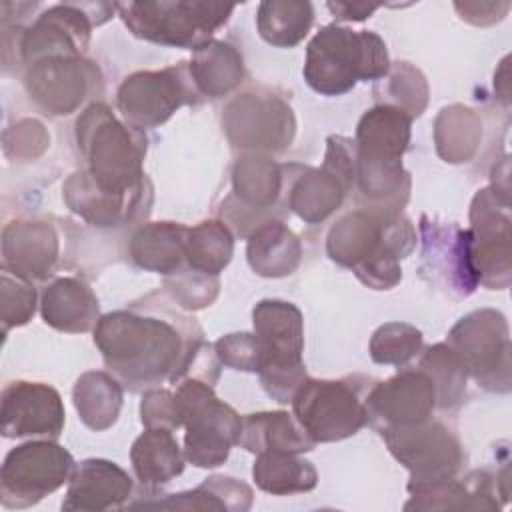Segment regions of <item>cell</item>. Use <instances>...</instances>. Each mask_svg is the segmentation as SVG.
<instances>
[{
    "mask_svg": "<svg viewBox=\"0 0 512 512\" xmlns=\"http://www.w3.org/2000/svg\"><path fill=\"white\" fill-rule=\"evenodd\" d=\"M198 322L152 292L130 306L104 314L94 328V344L104 364L128 390L178 384L206 344Z\"/></svg>",
    "mask_w": 512,
    "mask_h": 512,
    "instance_id": "6da1fadb",
    "label": "cell"
},
{
    "mask_svg": "<svg viewBox=\"0 0 512 512\" xmlns=\"http://www.w3.org/2000/svg\"><path fill=\"white\" fill-rule=\"evenodd\" d=\"M416 246V230L400 212L358 208L338 220L326 242L328 256L360 282L386 290L400 282V260Z\"/></svg>",
    "mask_w": 512,
    "mask_h": 512,
    "instance_id": "7a4b0ae2",
    "label": "cell"
},
{
    "mask_svg": "<svg viewBox=\"0 0 512 512\" xmlns=\"http://www.w3.org/2000/svg\"><path fill=\"white\" fill-rule=\"evenodd\" d=\"M76 142L88 162V176L108 194H132L148 184L142 162L146 136L122 124L102 102H92L76 122Z\"/></svg>",
    "mask_w": 512,
    "mask_h": 512,
    "instance_id": "3957f363",
    "label": "cell"
},
{
    "mask_svg": "<svg viewBox=\"0 0 512 512\" xmlns=\"http://www.w3.org/2000/svg\"><path fill=\"white\" fill-rule=\"evenodd\" d=\"M390 72L384 40L372 30L324 26L306 48L304 80L324 96H340L364 80H380Z\"/></svg>",
    "mask_w": 512,
    "mask_h": 512,
    "instance_id": "277c9868",
    "label": "cell"
},
{
    "mask_svg": "<svg viewBox=\"0 0 512 512\" xmlns=\"http://www.w3.org/2000/svg\"><path fill=\"white\" fill-rule=\"evenodd\" d=\"M254 336L260 348V380L264 390L280 404H288L308 378L302 360V312L284 300H262L252 310Z\"/></svg>",
    "mask_w": 512,
    "mask_h": 512,
    "instance_id": "5b68a950",
    "label": "cell"
},
{
    "mask_svg": "<svg viewBox=\"0 0 512 512\" xmlns=\"http://www.w3.org/2000/svg\"><path fill=\"white\" fill-rule=\"evenodd\" d=\"M184 434V456L198 468L224 464L240 440L242 418L226 402L218 400L212 384L200 378H184L174 390Z\"/></svg>",
    "mask_w": 512,
    "mask_h": 512,
    "instance_id": "8992f818",
    "label": "cell"
},
{
    "mask_svg": "<svg viewBox=\"0 0 512 512\" xmlns=\"http://www.w3.org/2000/svg\"><path fill=\"white\" fill-rule=\"evenodd\" d=\"M374 382L360 374L340 380L306 378L290 400L294 418L316 444L354 436L368 424L366 396Z\"/></svg>",
    "mask_w": 512,
    "mask_h": 512,
    "instance_id": "52a82bcc",
    "label": "cell"
},
{
    "mask_svg": "<svg viewBox=\"0 0 512 512\" xmlns=\"http://www.w3.org/2000/svg\"><path fill=\"white\" fill-rule=\"evenodd\" d=\"M116 10L126 28L148 42L198 50L234 12L232 4L220 2H118Z\"/></svg>",
    "mask_w": 512,
    "mask_h": 512,
    "instance_id": "ba28073f",
    "label": "cell"
},
{
    "mask_svg": "<svg viewBox=\"0 0 512 512\" xmlns=\"http://www.w3.org/2000/svg\"><path fill=\"white\" fill-rule=\"evenodd\" d=\"M394 458L410 470L408 492L420 494L456 478L464 452L458 436L442 420H426L404 428L380 430Z\"/></svg>",
    "mask_w": 512,
    "mask_h": 512,
    "instance_id": "9c48e42d",
    "label": "cell"
},
{
    "mask_svg": "<svg viewBox=\"0 0 512 512\" xmlns=\"http://www.w3.org/2000/svg\"><path fill=\"white\" fill-rule=\"evenodd\" d=\"M74 466L72 454L52 440H34L12 448L0 470L2 506H34L68 482Z\"/></svg>",
    "mask_w": 512,
    "mask_h": 512,
    "instance_id": "30bf717a",
    "label": "cell"
},
{
    "mask_svg": "<svg viewBox=\"0 0 512 512\" xmlns=\"http://www.w3.org/2000/svg\"><path fill=\"white\" fill-rule=\"evenodd\" d=\"M446 344L480 386L492 392L510 390V338L500 312L484 308L460 318Z\"/></svg>",
    "mask_w": 512,
    "mask_h": 512,
    "instance_id": "8fae6325",
    "label": "cell"
},
{
    "mask_svg": "<svg viewBox=\"0 0 512 512\" xmlns=\"http://www.w3.org/2000/svg\"><path fill=\"white\" fill-rule=\"evenodd\" d=\"M198 96L190 66L180 62L164 70L128 76L118 88L116 104L130 126L144 130L166 122L180 106L198 102Z\"/></svg>",
    "mask_w": 512,
    "mask_h": 512,
    "instance_id": "7c38bea8",
    "label": "cell"
},
{
    "mask_svg": "<svg viewBox=\"0 0 512 512\" xmlns=\"http://www.w3.org/2000/svg\"><path fill=\"white\" fill-rule=\"evenodd\" d=\"M470 256L478 282L502 290L510 284L508 198L492 188L478 190L470 208Z\"/></svg>",
    "mask_w": 512,
    "mask_h": 512,
    "instance_id": "4fadbf2b",
    "label": "cell"
},
{
    "mask_svg": "<svg viewBox=\"0 0 512 512\" xmlns=\"http://www.w3.org/2000/svg\"><path fill=\"white\" fill-rule=\"evenodd\" d=\"M90 4H56L18 34V60L26 68L46 58H80L90 42L96 20Z\"/></svg>",
    "mask_w": 512,
    "mask_h": 512,
    "instance_id": "5bb4252c",
    "label": "cell"
},
{
    "mask_svg": "<svg viewBox=\"0 0 512 512\" xmlns=\"http://www.w3.org/2000/svg\"><path fill=\"white\" fill-rule=\"evenodd\" d=\"M436 406L434 382L422 368H406L386 382H374L366 396L368 422L378 432L426 422Z\"/></svg>",
    "mask_w": 512,
    "mask_h": 512,
    "instance_id": "9a60e30c",
    "label": "cell"
},
{
    "mask_svg": "<svg viewBox=\"0 0 512 512\" xmlns=\"http://www.w3.org/2000/svg\"><path fill=\"white\" fill-rule=\"evenodd\" d=\"M298 164H276L266 156H244L234 166V192L236 210H224L236 230L240 224H256V214H274L282 204V196L290 194L292 182L306 170L294 172Z\"/></svg>",
    "mask_w": 512,
    "mask_h": 512,
    "instance_id": "2e32d148",
    "label": "cell"
},
{
    "mask_svg": "<svg viewBox=\"0 0 512 512\" xmlns=\"http://www.w3.org/2000/svg\"><path fill=\"white\" fill-rule=\"evenodd\" d=\"M64 416L62 398L48 384L14 380L2 390L0 426L4 438H58L64 428Z\"/></svg>",
    "mask_w": 512,
    "mask_h": 512,
    "instance_id": "e0dca14e",
    "label": "cell"
},
{
    "mask_svg": "<svg viewBox=\"0 0 512 512\" xmlns=\"http://www.w3.org/2000/svg\"><path fill=\"white\" fill-rule=\"evenodd\" d=\"M230 142L240 148L282 150L294 134L292 110L276 96L244 94L236 98L224 116Z\"/></svg>",
    "mask_w": 512,
    "mask_h": 512,
    "instance_id": "ac0fdd59",
    "label": "cell"
},
{
    "mask_svg": "<svg viewBox=\"0 0 512 512\" xmlns=\"http://www.w3.org/2000/svg\"><path fill=\"white\" fill-rule=\"evenodd\" d=\"M100 84V72L80 58H46L26 72V90L46 114H70Z\"/></svg>",
    "mask_w": 512,
    "mask_h": 512,
    "instance_id": "d6986e66",
    "label": "cell"
},
{
    "mask_svg": "<svg viewBox=\"0 0 512 512\" xmlns=\"http://www.w3.org/2000/svg\"><path fill=\"white\" fill-rule=\"evenodd\" d=\"M420 230L424 270L450 294H472L480 282L470 256V230H462L452 222H428L426 216L420 222Z\"/></svg>",
    "mask_w": 512,
    "mask_h": 512,
    "instance_id": "ffe728a7",
    "label": "cell"
},
{
    "mask_svg": "<svg viewBox=\"0 0 512 512\" xmlns=\"http://www.w3.org/2000/svg\"><path fill=\"white\" fill-rule=\"evenodd\" d=\"M64 200L94 226H122L148 214L152 190L150 184H146L132 194H108L100 190L82 168L66 180Z\"/></svg>",
    "mask_w": 512,
    "mask_h": 512,
    "instance_id": "44dd1931",
    "label": "cell"
},
{
    "mask_svg": "<svg viewBox=\"0 0 512 512\" xmlns=\"http://www.w3.org/2000/svg\"><path fill=\"white\" fill-rule=\"evenodd\" d=\"M132 478L116 462L88 458L74 466L62 510H108L120 508L132 496Z\"/></svg>",
    "mask_w": 512,
    "mask_h": 512,
    "instance_id": "7402d4cb",
    "label": "cell"
},
{
    "mask_svg": "<svg viewBox=\"0 0 512 512\" xmlns=\"http://www.w3.org/2000/svg\"><path fill=\"white\" fill-rule=\"evenodd\" d=\"M58 252V234L46 222H10L2 232V270L20 278L50 276Z\"/></svg>",
    "mask_w": 512,
    "mask_h": 512,
    "instance_id": "603a6c76",
    "label": "cell"
},
{
    "mask_svg": "<svg viewBox=\"0 0 512 512\" xmlns=\"http://www.w3.org/2000/svg\"><path fill=\"white\" fill-rule=\"evenodd\" d=\"M412 116L394 104L370 108L358 122L356 158L362 162L400 164L410 142Z\"/></svg>",
    "mask_w": 512,
    "mask_h": 512,
    "instance_id": "cb8c5ba5",
    "label": "cell"
},
{
    "mask_svg": "<svg viewBox=\"0 0 512 512\" xmlns=\"http://www.w3.org/2000/svg\"><path fill=\"white\" fill-rule=\"evenodd\" d=\"M40 312L60 332H88L100 320L98 298L78 278H56L42 294Z\"/></svg>",
    "mask_w": 512,
    "mask_h": 512,
    "instance_id": "d4e9b609",
    "label": "cell"
},
{
    "mask_svg": "<svg viewBox=\"0 0 512 512\" xmlns=\"http://www.w3.org/2000/svg\"><path fill=\"white\" fill-rule=\"evenodd\" d=\"M238 444L248 452H310L316 442L302 430V426L288 412H256L242 418V432Z\"/></svg>",
    "mask_w": 512,
    "mask_h": 512,
    "instance_id": "484cf974",
    "label": "cell"
},
{
    "mask_svg": "<svg viewBox=\"0 0 512 512\" xmlns=\"http://www.w3.org/2000/svg\"><path fill=\"white\" fill-rule=\"evenodd\" d=\"M186 234L188 228L178 222L140 226L130 240V256L144 270L172 276L186 266Z\"/></svg>",
    "mask_w": 512,
    "mask_h": 512,
    "instance_id": "4316f807",
    "label": "cell"
},
{
    "mask_svg": "<svg viewBox=\"0 0 512 512\" xmlns=\"http://www.w3.org/2000/svg\"><path fill=\"white\" fill-rule=\"evenodd\" d=\"M136 478L146 486L166 484L184 470V452L168 428H146L130 450Z\"/></svg>",
    "mask_w": 512,
    "mask_h": 512,
    "instance_id": "83f0119b",
    "label": "cell"
},
{
    "mask_svg": "<svg viewBox=\"0 0 512 512\" xmlns=\"http://www.w3.org/2000/svg\"><path fill=\"white\" fill-rule=\"evenodd\" d=\"M494 478L486 472H470L464 478H452L434 488H428L420 494H412V500L404 506L406 510H446V508H464V510H494L496 502Z\"/></svg>",
    "mask_w": 512,
    "mask_h": 512,
    "instance_id": "f1b7e54d",
    "label": "cell"
},
{
    "mask_svg": "<svg viewBox=\"0 0 512 512\" xmlns=\"http://www.w3.org/2000/svg\"><path fill=\"white\" fill-rule=\"evenodd\" d=\"M300 240L280 220H266L248 238V262L260 276H286L300 264Z\"/></svg>",
    "mask_w": 512,
    "mask_h": 512,
    "instance_id": "f546056e",
    "label": "cell"
},
{
    "mask_svg": "<svg viewBox=\"0 0 512 512\" xmlns=\"http://www.w3.org/2000/svg\"><path fill=\"white\" fill-rule=\"evenodd\" d=\"M188 66L200 94L210 98L224 96L238 82H242L244 76L240 52L220 40H210L194 50V58L188 62Z\"/></svg>",
    "mask_w": 512,
    "mask_h": 512,
    "instance_id": "4dcf8cb0",
    "label": "cell"
},
{
    "mask_svg": "<svg viewBox=\"0 0 512 512\" xmlns=\"http://www.w3.org/2000/svg\"><path fill=\"white\" fill-rule=\"evenodd\" d=\"M138 506L182 508V510H248L252 490L248 484L230 476H210L200 486L180 494H168L164 500L142 502Z\"/></svg>",
    "mask_w": 512,
    "mask_h": 512,
    "instance_id": "1f68e13d",
    "label": "cell"
},
{
    "mask_svg": "<svg viewBox=\"0 0 512 512\" xmlns=\"http://www.w3.org/2000/svg\"><path fill=\"white\" fill-rule=\"evenodd\" d=\"M74 406L82 422L100 432L110 428L122 406L120 380L110 372H86L76 380Z\"/></svg>",
    "mask_w": 512,
    "mask_h": 512,
    "instance_id": "d6a6232c",
    "label": "cell"
},
{
    "mask_svg": "<svg viewBox=\"0 0 512 512\" xmlns=\"http://www.w3.org/2000/svg\"><path fill=\"white\" fill-rule=\"evenodd\" d=\"M252 476L256 486L274 496L308 492L318 484V472L312 462L300 454L262 452L256 456Z\"/></svg>",
    "mask_w": 512,
    "mask_h": 512,
    "instance_id": "836d02e7",
    "label": "cell"
},
{
    "mask_svg": "<svg viewBox=\"0 0 512 512\" xmlns=\"http://www.w3.org/2000/svg\"><path fill=\"white\" fill-rule=\"evenodd\" d=\"M312 22V4L302 0H266L256 12L260 36L278 48L296 46L308 34Z\"/></svg>",
    "mask_w": 512,
    "mask_h": 512,
    "instance_id": "e575fe53",
    "label": "cell"
},
{
    "mask_svg": "<svg viewBox=\"0 0 512 512\" xmlns=\"http://www.w3.org/2000/svg\"><path fill=\"white\" fill-rule=\"evenodd\" d=\"M232 250L234 238L226 224L206 220L194 228H188L184 246L188 268L208 276H218L220 270L230 262Z\"/></svg>",
    "mask_w": 512,
    "mask_h": 512,
    "instance_id": "d590c367",
    "label": "cell"
},
{
    "mask_svg": "<svg viewBox=\"0 0 512 512\" xmlns=\"http://www.w3.org/2000/svg\"><path fill=\"white\" fill-rule=\"evenodd\" d=\"M418 368L432 378L438 408H454L464 400L468 372L448 344L430 346L422 354Z\"/></svg>",
    "mask_w": 512,
    "mask_h": 512,
    "instance_id": "8d00e7d4",
    "label": "cell"
},
{
    "mask_svg": "<svg viewBox=\"0 0 512 512\" xmlns=\"http://www.w3.org/2000/svg\"><path fill=\"white\" fill-rule=\"evenodd\" d=\"M422 348V332L404 322L380 326L370 340V356L378 364L404 366Z\"/></svg>",
    "mask_w": 512,
    "mask_h": 512,
    "instance_id": "74e56055",
    "label": "cell"
},
{
    "mask_svg": "<svg viewBox=\"0 0 512 512\" xmlns=\"http://www.w3.org/2000/svg\"><path fill=\"white\" fill-rule=\"evenodd\" d=\"M36 310V290L30 280L2 270V324L4 330L26 324Z\"/></svg>",
    "mask_w": 512,
    "mask_h": 512,
    "instance_id": "f35d334b",
    "label": "cell"
},
{
    "mask_svg": "<svg viewBox=\"0 0 512 512\" xmlns=\"http://www.w3.org/2000/svg\"><path fill=\"white\" fill-rule=\"evenodd\" d=\"M214 350L220 362L234 370L258 372L260 368V348L254 334H248V332L226 334L214 344Z\"/></svg>",
    "mask_w": 512,
    "mask_h": 512,
    "instance_id": "ab89813d",
    "label": "cell"
},
{
    "mask_svg": "<svg viewBox=\"0 0 512 512\" xmlns=\"http://www.w3.org/2000/svg\"><path fill=\"white\" fill-rule=\"evenodd\" d=\"M140 414H142V424L146 428H168L176 430L180 428V416L176 408V398L174 392L170 390H158L150 388L140 404Z\"/></svg>",
    "mask_w": 512,
    "mask_h": 512,
    "instance_id": "60d3db41",
    "label": "cell"
},
{
    "mask_svg": "<svg viewBox=\"0 0 512 512\" xmlns=\"http://www.w3.org/2000/svg\"><path fill=\"white\" fill-rule=\"evenodd\" d=\"M338 20H364L378 10L376 4L366 2H328L326 4Z\"/></svg>",
    "mask_w": 512,
    "mask_h": 512,
    "instance_id": "b9f144b4",
    "label": "cell"
}]
</instances>
